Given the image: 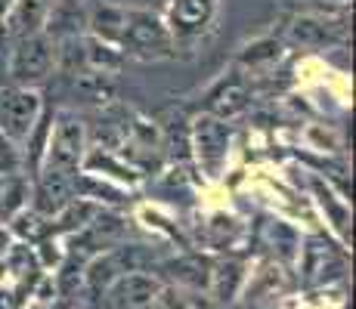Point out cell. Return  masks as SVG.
I'll list each match as a JSON object with an SVG mask.
<instances>
[{
	"label": "cell",
	"instance_id": "cell-1",
	"mask_svg": "<svg viewBox=\"0 0 356 309\" xmlns=\"http://www.w3.org/2000/svg\"><path fill=\"white\" fill-rule=\"evenodd\" d=\"M118 50L127 59L159 62L170 59L177 53V40L170 34L168 22L155 10H127L124 31L118 37Z\"/></svg>",
	"mask_w": 356,
	"mask_h": 309
},
{
	"label": "cell",
	"instance_id": "cell-2",
	"mask_svg": "<svg viewBox=\"0 0 356 309\" xmlns=\"http://www.w3.org/2000/svg\"><path fill=\"white\" fill-rule=\"evenodd\" d=\"M87 146H90V142H87V124L78 118V112L63 108V112L53 115L50 140H47V152H44L40 167L78 176L81 161H84V155H87Z\"/></svg>",
	"mask_w": 356,
	"mask_h": 309
},
{
	"label": "cell",
	"instance_id": "cell-3",
	"mask_svg": "<svg viewBox=\"0 0 356 309\" xmlns=\"http://www.w3.org/2000/svg\"><path fill=\"white\" fill-rule=\"evenodd\" d=\"M10 59H6V74L10 84L16 87H34L38 90L53 74V40L44 31L22 34L10 40Z\"/></svg>",
	"mask_w": 356,
	"mask_h": 309
},
{
	"label": "cell",
	"instance_id": "cell-4",
	"mask_svg": "<svg viewBox=\"0 0 356 309\" xmlns=\"http://www.w3.org/2000/svg\"><path fill=\"white\" fill-rule=\"evenodd\" d=\"M229 142H232V127L227 121L214 118V115H198L189 124V149L198 167L208 176H220L223 164L229 158Z\"/></svg>",
	"mask_w": 356,
	"mask_h": 309
},
{
	"label": "cell",
	"instance_id": "cell-5",
	"mask_svg": "<svg viewBox=\"0 0 356 309\" xmlns=\"http://www.w3.org/2000/svg\"><path fill=\"white\" fill-rule=\"evenodd\" d=\"M40 112H44V99L34 87H0V133L10 142H16V146L25 142Z\"/></svg>",
	"mask_w": 356,
	"mask_h": 309
},
{
	"label": "cell",
	"instance_id": "cell-6",
	"mask_svg": "<svg viewBox=\"0 0 356 309\" xmlns=\"http://www.w3.org/2000/svg\"><path fill=\"white\" fill-rule=\"evenodd\" d=\"M74 180H78V176L56 174V170L40 167L38 174H34V189L29 195L31 198V210H38V214L53 219L74 198Z\"/></svg>",
	"mask_w": 356,
	"mask_h": 309
},
{
	"label": "cell",
	"instance_id": "cell-7",
	"mask_svg": "<svg viewBox=\"0 0 356 309\" xmlns=\"http://www.w3.org/2000/svg\"><path fill=\"white\" fill-rule=\"evenodd\" d=\"M217 16V0H170L168 6V28L174 40L198 37Z\"/></svg>",
	"mask_w": 356,
	"mask_h": 309
},
{
	"label": "cell",
	"instance_id": "cell-8",
	"mask_svg": "<svg viewBox=\"0 0 356 309\" xmlns=\"http://www.w3.org/2000/svg\"><path fill=\"white\" fill-rule=\"evenodd\" d=\"M40 31L50 40L87 34V0H53Z\"/></svg>",
	"mask_w": 356,
	"mask_h": 309
},
{
	"label": "cell",
	"instance_id": "cell-9",
	"mask_svg": "<svg viewBox=\"0 0 356 309\" xmlns=\"http://www.w3.org/2000/svg\"><path fill=\"white\" fill-rule=\"evenodd\" d=\"M63 81L68 84V96L78 99L81 106L102 108L115 99V74H102V72L84 68V72L72 74V78H63Z\"/></svg>",
	"mask_w": 356,
	"mask_h": 309
},
{
	"label": "cell",
	"instance_id": "cell-10",
	"mask_svg": "<svg viewBox=\"0 0 356 309\" xmlns=\"http://www.w3.org/2000/svg\"><path fill=\"white\" fill-rule=\"evenodd\" d=\"M159 297V281L143 272H124L115 278L112 287V306L115 309H146Z\"/></svg>",
	"mask_w": 356,
	"mask_h": 309
},
{
	"label": "cell",
	"instance_id": "cell-11",
	"mask_svg": "<svg viewBox=\"0 0 356 309\" xmlns=\"http://www.w3.org/2000/svg\"><path fill=\"white\" fill-rule=\"evenodd\" d=\"M124 19H127V6H118L112 0H93V3H87V34L106 40V44L118 47V37L124 31Z\"/></svg>",
	"mask_w": 356,
	"mask_h": 309
},
{
	"label": "cell",
	"instance_id": "cell-12",
	"mask_svg": "<svg viewBox=\"0 0 356 309\" xmlns=\"http://www.w3.org/2000/svg\"><path fill=\"white\" fill-rule=\"evenodd\" d=\"M53 0H13L10 12H6L3 25H6V37H22V34H34L44 28L47 10Z\"/></svg>",
	"mask_w": 356,
	"mask_h": 309
},
{
	"label": "cell",
	"instance_id": "cell-13",
	"mask_svg": "<svg viewBox=\"0 0 356 309\" xmlns=\"http://www.w3.org/2000/svg\"><path fill=\"white\" fill-rule=\"evenodd\" d=\"M81 170L93 176H108V180L130 183V185L140 180V170L134 164H127L118 152H108V149H90L84 155V161H81Z\"/></svg>",
	"mask_w": 356,
	"mask_h": 309
},
{
	"label": "cell",
	"instance_id": "cell-14",
	"mask_svg": "<svg viewBox=\"0 0 356 309\" xmlns=\"http://www.w3.org/2000/svg\"><path fill=\"white\" fill-rule=\"evenodd\" d=\"M251 96L245 90L242 81H223L220 87H214V90L208 93V102H204V115H214V118L220 121H229L236 118V115H242L245 108H248Z\"/></svg>",
	"mask_w": 356,
	"mask_h": 309
},
{
	"label": "cell",
	"instance_id": "cell-15",
	"mask_svg": "<svg viewBox=\"0 0 356 309\" xmlns=\"http://www.w3.org/2000/svg\"><path fill=\"white\" fill-rule=\"evenodd\" d=\"M291 40L300 47H328V44H341L347 37V31L334 22H325V19L316 16H300L291 22Z\"/></svg>",
	"mask_w": 356,
	"mask_h": 309
},
{
	"label": "cell",
	"instance_id": "cell-16",
	"mask_svg": "<svg viewBox=\"0 0 356 309\" xmlns=\"http://www.w3.org/2000/svg\"><path fill=\"white\" fill-rule=\"evenodd\" d=\"M341 272V253L332 244L310 238L304 247V276L307 281H323L328 276H338Z\"/></svg>",
	"mask_w": 356,
	"mask_h": 309
},
{
	"label": "cell",
	"instance_id": "cell-17",
	"mask_svg": "<svg viewBox=\"0 0 356 309\" xmlns=\"http://www.w3.org/2000/svg\"><path fill=\"white\" fill-rule=\"evenodd\" d=\"M84 50H87V68H90V72L118 74L127 62V56L118 50V47L106 44V40L93 37V34H84Z\"/></svg>",
	"mask_w": 356,
	"mask_h": 309
},
{
	"label": "cell",
	"instance_id": "cell-18",
	"mask_svg": "<svg viewBox=\"0 0 356 309\" xmlns=\"http://www.w3.org/2000/svg\"><path fill=\"white\" fill-rule=\"evenodd\" d=\"M161 152L170 161H189L193 149H189V124L183 115H170V121L161 127Z\"/></svg>",
	"mask_w": 356,
	"mask_h": 309
},
{
	"label": "cell",
	"instance_id": "cell-19",
	"mask_svg": "<svg viewBox=\"0 0 356 309\" xmlns=\"http://www.w3.org/2000/svg\"><path fill=\"white\" fill-rule=\"evenodd\" d=\"M245 278V266L238 263V260H227V263L220 266H211V285L217 294V300H232L238 291V285H242Z\"/></svg>",
	"mask_w": 356,
	"mask_h": 309
},
{
	"label": "cell",
	"instance_id": "cell-20",
	"mask_svg": "<svg viewBox=\"0 0 356 309\" xmlns=\"http://www.w3.org/2000/svg\"><path fill=\"white\" fill-rule=\"evenodd\" d=\"M170 272H174L177 281L193 287H208L211 285V263L204 257H183L170 263Z\"/></svg>",
	"mask_w": 356,
	"mask_h": 309
},
{
	"label": "cell",
	"instance_id": "cell-21",
	"mask_svg": "<svg viewBox=\"0 0 356 309\" xmlns=\"http://www.w3.org/2000/svg\"><path fill=\"white\" fill-rule=\"evenodd\" d=\"M313 192H316L319 208H323L325 214L332 217V226L341 232V235H347V232H350V210L344 208V201H341V198H334L332 189H328V185H323L319 180H313Z\"/></svg>",
	"mask_w": 356,
	"mask_h": 309
},
{
	"label": "cell",
	"instance_id": "cell-22",
	"mask_svg": "<svg viewBox=\"0 0 356 309\" xmlns=\"http://www.w3.org/2000/svg\"><path fill=\"white\" fill-rule=\"evenodd\" d=\"M6 174H22V155H19L16 142H10L0 133V176Z\"/></svg>",
	"mask_w": 356,
	"mask_h": 309
},
{
	"label": "cell",
	"instance_id": "cell-23",
	"mask_svg": "<svg viewBox=\"0 0 356 309\" xmlns=\"http://www.w3.org/2000/svg\"><path fill=\"white\" fill-rule=\"evenodd\" d=\"M245 62H260V59H279V44L276 40H260V44H254V47H248V53L242 56Z\"/></svg>",
	"mask_w": 356,
	"mask_h": 309
},
{
	"label": "cell",
	"instance_id": "cell-24",
	"mask_svg": "<svg viewBox=\"0 0 356 309\" xmlns=\"http://www.w3.org/2000/svg\"><path fill=\"white\" fill-rule=\"evenodd\" d=\"M155 303V309H189V303L180 297L177 291H164V294H159V297L152 300Z\"/></svg>",
	"mask_w": 356,
	"mask_h": 309
},
{
	"label": "cell",
	"instance_id": "cell-25",
	"mask_svg": "<svg viewBox=\"0 0 356 309\" xmlns=\"http://www.w3.org/2000/svg\"><path fill=\"white\" fill-rule=\"evenodd\" d=\"M112 3L127 6V10H152L149 3H155V0H112Z\"/></svg>",
	"mask_w": 356,
	"mask_h": 309
},
{
	"label": "cell",
	"instance_id": "cell-26",
	"mask_svg": "<svg viewBox=\"0 0 356 309\" xmlns=\"http://www.w3.org/2000/svg\"><path fill=\"white\" fill-rule=\"evenodd\" d=\"M6 247H10V235H6V229H3V226H0V253H3Z\"/></svg>",
	"mask_w": 356,
	"mask_h": 309
},
{
	"label": "cell",
	"instance_id": "cell-27",
	"mask_svg": "<svg viewBox=\"0 0 356 309\" xmlns=\"http://www.w3.org/2000/svg\"><path fill=\"white\" fill-rule=\"evenodd\" d=\"M0 180H3V176H0Z\"/></svg>",
	"mask_w": 356,
	"mask_h": 309
}]
</instances>
